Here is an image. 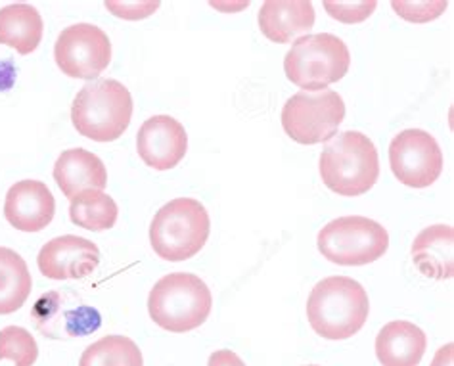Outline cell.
I'll return each instance as SVG.
<instances>
[{
	"mask_svg": "<svg viewBox=\"0 0 454 366\" xmlns=\"http://www.w3.org/2000/svg\"><path fill=\"white\" fill-rule=\"evenodd\" d=\"M366 290L349 276H328L310 290L307 318L310 328L325 339H348L368 321Z\"/></svg>",
	"mask_w": 454,
	"mask_h": 366,
	"instance_id": "6da1fadb",
	"label": "cell"
},
{
	"mask_svg": "<svg viewBox=\"0 0 454 366\" xmlns=\"http://www.w3.org/2000/svg\"><path fill=\"white\" fill-rule=\"evenodd\" d=\"M322 183L340 196H363L378 183L380 158L372 140L358 131L338 133L320 156Z\"/></svg>",
	"mask_w": 454,
	"mask_h": 366,
	"instance_id": "7a4b0ae2",
	"label": "cell"
},
{
	"mask_svg": "<svg viewBox=\"0 0 454 366\" xmlns=\"http://www.w3.org/2000/svg\"><path fill=\"white\" fill-rule=\"evenodd\" d=\"M133 97L115 79L87 82L71 105V121L77 133L94 143H114L130 125Z\"/></svg>",
	"mask_w": 454,
	"mask_h": 366,
	"instance_id": "3957f363",
	"label": "cell"
},
{
	"mask_svg": "<svg viewBox=\"0 0 454 366\" xmlns=\"http://www.w3.org/2000/svg\"><path fill=\"white\" fill-rule=\"evenodd\" d=\"M213 295L206 282L190 273H173L155 282L148 313L160 328L173 334L192 332L207 321Z\"/></svg>",
	"mask_w": 454,
	"mask_h": 366,
	"instance_id": "277c9868",
	"label": "cell"
},
{
	"mask_svg": "<svg viewBox=\"0 0 454 366\" xmlns=\"http://www.w3.org/2000/svg\"><path fill=\"white\" fill-rule=\"evenodd\" d=\"M209 232L207 209L194 198H176L155 214L150 224V244L158 257L178 263L200 253Z\"/></svg>",
	"mask_w": 454,
	"mask_h": 366,
	"instance_id": "5b68a950",
	"label": "cell"
},
{
	"mask_svg": "<svg viewBox=\"0 0 454 366\" xmlns=\"http://www.w3.org/2000/svg\"><path fill=\"white\" fill-rule=\"evenodd\" d=\"M351 67L348 44L332 33L303 35L284 58V72L295 87L307 92L326 90Z\"/></svg>",
	"mask_w": 454,
	"mask_h": 366,
	"instance_id": "8992f818",
	"label": "cell"
},
{
	"mask_svg": "<svg viewBox=\"0 0 454 366\" xmlns=\"http://www.w3.org/2000/svg\"><path fill=\"white\" fill-rule=\"evenodd\" d=\"M387 247V230L380 222L361 215L333 219L318 232V252L341 267L374 263L384 257Z\"/></svg>",
	"mask_w": 454,
	"mask_h": 366,
	"instance_id": "52a82bcc",
	"label": "cell"
},
{
	"mask_svg": "<svg viewBox=\"0 0 454 366\" xmlns=\"http://www.w3.org/2000/svg\"><path fill=\"white\" fill-rule=\"evenodd\" d=\"M345 120V102L336 90H301L284 104L282 127L297 144L328 143Z\"/></svg>",
	"mask_w": 454,
	"mask_h": 366,
	"instance_id": "ba28073f",
	"label": "cell"
},
{
	"mask_svg": "<svg viewBox=\"0 0 454 366\" xmlns=\"http://www.w3.org/2000/svg\"><path fill=\"white\" fill-rule=\"evenodd\" d=\"M54 60L62 74L92 81L112 62V43L106 31L92 23L66 27L54 44Z\"/></svg>",
	"mask_w": 454,
	"mask_h": 366,
	"instance_id": "9c48e42d",
	"label": "cell"
},
{
	"mask_svg": "<svg viewBox=\"0 0 454 366\" xmlns=\"http://www.w3.org/2000/svg\"><path fill=\"white\" fill-rule=\"evenodd\" d=\"M389 165L404 186L427 188L443 171V152L437 140L422 128H406L391 140Z\"/></svg>",
	"mask_w": 454,
	"mask_h": 366,
	"instance_id": "30bf717a",
	"label": "cell"
},
{
	"mask_svg": "<svg viewBox=\"0 0 454 366\" xmlns=\"http://www.w3.org/2000/svg\"><path fill=\"white\" fill-rule=\"evenodd\" d=\"M37 265L51 280H79L98 269L100 250L97 244L81 236H58L41 247Z\"/></svg>",
	"mask_w": 454,
	"mask_h": 366,
	"instance_id": "8fae6325",
	"label": "cell"
},
{
	"mask_svg": "<svg viewBox=\"0 0 454 366\" xmlns=\"http://www.w3.org/2000/svg\"><path fill=\"white\" fill-rule=\"evenodd\" d=\"M140 160L155 171L176 167L186 156L188 136L181 121L171 115H153L137 135Z\"/></svg>",
	"mask_w": 454,
	"mask_h": 366,
	"instance_id": "7c38bea8",
	"label": "cell"
},
{
	"mask_svg": "<svg viewBox=\"0 0 454 366\" xmlns=\"http://www.w3.org/2000/svg\"><path fill=\"white\" fill-rule=\"evenodd\" d=\"M56 214V199L41 181H20L10 188L4 202L6 221L21 232H39Z\"/></svg>",
	"mask_w": 454,
	"mask_h": 366,
	"instance_id": "4fadbf2b",
	"label": "cell"
},
{
	"mask_svg": "<svg viewBox=\"0 0 454 366\" xmlns=\"http://www.w3.org/2000/svg\"><path fill=\"white\" fill-rule=\"evenodd\" d=\"M259 29L272 43L286 44L315 26V8L309 0H267L259 10Z\"/></svg>",
	"mask_w": 454,
	"mask_h": 366,
	"instance_id": "5bb4252c",
	"label": "cell"
},
{
	"mask_svg": "<svg viewBox=\"0 0 454 366\" xmlns=\"http://www.w3.org/2000/svg\"><path fill=\"white\" fill-rule=\"evenodd\" d=\"M54 181L66 198H74L85 191H104L107 171L104 161L85 148L62 152L54 163Z\"/></svg>",
	"mask_w": 454,
	"mask_h": 366,
	"instance_id": "9a60e30c",
	"label": "cell"
},
{
	"mask_svg": "<svg viewBox=\"0 0 454 366\" xmlns=\"http://www.w3.org/2000/svg\"><path fill=\"white\" fill-rule=\"evenodd\" d=\"M427 349L422 328L409 321H393L376 336V357L381 366H418Z\"/></svg>",
	"mask_w": 454,
	"mask_h": 366,
	"instance_id": "2e32d148",
	"label": "cell"
},
{
	"mask_svg": "<svg viewBox=\"0 0 454 366\" xmlns=\"http://www.w3.org/2000/svg\"><path fill=\"white\" fill-rule=\"evenodd\" d=\"M412 259L427 278L450 280L454 276V230L449 224H434L416 236Z\"/></svg>",
	"mask_w": 454,
	"mask_h": 366,
	"instance_id": "e0dca14e",
	"label": "cell"
},
{
	"mask_svg": "<svg viewBox=\"0 0 454 366\" xmlns=\"http://www.w3.org/2000/svg\"><path fill=\"white\" fill-rule=\"evenodd\" d=\"M44 23L39 10L16 3L0 10V44H6L18 54L27 56L37 51L43 41Z\"/></svg>",
	"mask_w": 454,
	"mask_h": 366,
	"instance_id": "ac0fdd59",
	"label": "cell"
},
{
	"mask_svg": "<svg viewBox=\"0 0 454 366\" xmlns=\"http://www.w3.org/2000/svg\"><path fill=\"white\" fill-rule=\"evenodd\" d=\"M31 273L23 257L10 247L0 245V315H12L27 301L31 293Z\"/></svg>",
	"mask_w": 454,
	"mask_h": 366,
	"instance_id": "d6986e66",
	"label": "cell"
},
{
	"mask_svg": "<svg viewBox=\"0 0 454 366\" xmlns=\"http://www.w3.org/2000/svg\"><path fill=\"white\" fill-rule=\"evenodd\" d=\"M119 207L115 199L104 191H85L69 199V219L77 227L104 232L115 227Z\"/></svg>",
	"mask_w": 454,
	"mask_h": 366,
	"instance_id": "ffe728a7",
	"label": "cell"
},
{
	"mask_svg": "<svg viewBox=\"0 0 454 366\" xmlns=\"http://www.w3.org/2000/svg\"><path fill=\"white\" fill-rule=\"evenodd\" d=\"M79 366H145V359L130 338L106 336L85 349Z\"/></svg>",
	"mask_w": 454,
	"mask_h": 366,
	"instance_id": "44dd1931",
	"label": "cell"
},
{
	"mask_svg": "<svg viewBox=\"0 0 454 366\" xmlns=\"http://www.w3.org/2000/svg\"><path fill=\"white\" fill-rule=\"evenodd\" d=\"M39 359V346L29 330L6 326L0 330V361H12L14 366H33Z\"/></svg>",
	"mask_w": 454,
	"mask_h": 366,
	"instance_id": "7402d4cb",
	"label": "cell"
},
{
	"mask_svg": "<svg viewBox=\"0 0 454 366\" xmlns=\"http://www.w3.org/2000/svg\"><path fill=\"white\" fill-rule=\"evenodd\" d=\"M378 3H325L328 14L343 23H361L374 14Z\"/></svg>",
	"mask_w": 454,
	"mask_h": 366,
	"instance_id": "603a6c76",
	"label": "cell"
},
{
	"mask_svg": "<svg viewBox=\"0 0 454 366\" xmlns=\"http://www.w3.org/2000/svg\"><path fill=\"white\" fill-rule=\"evenodd\" d=\"M393 10L406 21H429L439 18L447 10V3H393Z\"/></svg>",
	"mask_w": 454,
	"mask_h": 366,
	"instance_id": "cb8c5ba5",
	"label": "cell"
},
{
	"mask_svg": "<svg viewBox=\"0 0 454 366\" xmlns=\"http://www.w3.org/2000/svg\"><path fill=\"white\" fill-rule=\"evenodd\" d=\"M106 8L112 10L117 18L142 19L152 16L160 8V3H106Z\"/></svg>",
	"mask_w": 454,
	"mask_h": 366,
	"instance_id": "d4e9b609",
	"label": "cell"
},
{
	"mask_svg": "<svg viewBox=\"0 0 454 366\" xmlns=\"http://www.w3.org/2000/svg\"><path fill=\"white\" fill-rule=\"evenodd\" d=\"M207 366H246V362L231 349H219L211 353Z\"/></svg>",
	"mask_w": 454,
	"mask_h": 366,
	"instance_id": "484cf974",
	"label": "cell"
},
{
	"mask_svg": "<svg viewBox=\"0 0 454 366\" xmlns=\"http://www.w3.org/2000/svg\"><path fill=\"white\" fill-rule=\"evenodd\" d=\"M452 349H454L452 344H447V346L441 347L435 353V357L432 361V366H452V357H454V351Z\"/></svg>",
	"mask_w": 454,
	"mask_h": 366,
	"instance_id": "4316f807",
	"label": "cell"
},
{
	"mask_svg": "<svg viewBox=\"0 0 454 366\" xmlns=\"http://www.w3.org/2000/svg\"><path fill=\"white\" fill-rule=\"evenodd\" d=\"M309 366H317V364H309Z\"/></svg>",
	"mask_w": 454,
	"mask_h": 366,
	"instance_id": "83f0119b",
	"label": "cell"
}]
</instances>
